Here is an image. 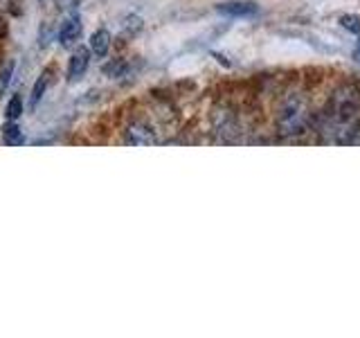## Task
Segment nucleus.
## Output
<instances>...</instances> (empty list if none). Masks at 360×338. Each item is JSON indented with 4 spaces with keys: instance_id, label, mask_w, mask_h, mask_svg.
Masks as SVG:
<instances>
[{
    "instance_id": "obj_11",
    "label": "nucleus",
    "mask_w": 360,
    "mask_h": 338,
    "mask_svg": "<svg viewBox=\"0 0 360 338\" xmlns=\"http://www.w3.org/2000/svg\"><path fill=\"white\" fill-rule=\"evenodd\" d=\"M11 75H14V63H7L5 70L0 73V97H3V93L7 90V86L11 82Z\"/></svg>"
},
{
    "instance_id": "obj_14",
    "label": "nucleus",
    "mask_w": 360,
    "mask_h": 338,
    "mask_svg": "<svg viewBox=\"0 0 360 338\" xmlns=\"http://www.w3.org/2000/svg\"><path fill=\"white\" fill-rule=\"evenodd\" d=\"M356 61H360V43H358V48H356Z\"/></svg>"
},
{
    "instance_id": "obj_2",
    "label": "nucleus",
    "mask_w": 360,
    "mask_h": 338,
    "mask_svg": "<svg viewBox=\"0 0 360 338\" xmlns=\"http://www.w3.org/2000/svg\"><path fill=\"white\" fill-rule=\"evenodd\" d=\"M309 124V108L302 99H290L284 104L279 113V133L284 135H297L307 129Z\"/></svg>"
},
{
    "instance_id": "obj_10",
    "label": "nucleus",
    "mask_w": 360,
    "mask_h": 338,
    "mask_svg": "<svg viewBox=\"0 0 360 338\" xmlns=\"http://www.w3.org/2000/svg\"><path fill=\"white\" fill-rule=\"evenodd\" d=\"M5 115L7 120H18L22 115V97L16 93V95H11L9 99V104H7V111H5Z\"/></svg>"
},
{
    "instance_id": "obj_9",
    "label": "nucleus",
    "mask_w": 360,
    "mask_h": 338,
    "mask_svg": "<svg viewBox=\"0 0 360 338\" xmlns=\"http://www.w3.org/2000/svg\"><path fill=\"white\" fill-rule=\"evenodd\" d=\"M3 140H5V144H11V146H16V144L22 142V135H20L16 120H9L3 127Z\"/></svg>"
},
{
    "instance_id": "obj_6",
    "label": "nucleus",
    "mask_w": 360,
    "mask_h": 338,
    "mask_svg": "<svg viewBox=\"0 0 360 338\" xmlns=\"http://www.w3.org/2000/svg\"><path fill=\"white\" fill-rule=\"evenodd\" d=\"M90 65V50L88 48H77L70 56V63H68V79L77 82L82 79Z\"/></svg>"
},
{
    "instance_id": "obj_12",
    "label": "nucleus",
    "mask_w": 360,
    "mask_h": 338,
    "mask_svg": "<svg viewBox=\"0 0 360 338\" xmlns=\"http://www.w3.org/2000/svg\"><path fill=\"white\" fill-rule=\"evenodd\" d=\"M340 23H342V25H345L349 32L360 34V18H356V16H342V18H340Z\"/></svg>"
},
{
    "instance_id": "obj_3",
    "label": "nucleus",
    "mask_w": 360,
    "mask_h": 338,
    "mask_svg": "<svg viewBox=\"0 0 360 338\" xmlns=\"http://www.w3.org/2000/svg\"><path fill=\"white\" fill-rule=\"evenodd\" d=\"M124 140H127V144H131V146H149V144L158 142V135L146 122H133L127 129V138Z\"/></svg>"
},
{
    "instance_id": "obj_1",
    "label": "nucleus",
    "mask_w": 360,
    "mask_h": 338,
    "mask_svg": "<svg viewBox=\"0 0 360 338\" xmlns=\"http://www.w3.org/2000/svg\"><path fill=\"white\" fill-rule=\"evenodd\" d=\"M360 118V97L356 90L345 88L342 93H338L329 106L324 120L326 133H338L342 135L345 131L352 129V124Z\"/></svg>"
},
{
    "instance_id": "obj_4",
    "label": "nucleus",
    "mask_w": 360,
    "mask_h": 338,
    "mask_svg": "<svg viewBox=\"0 0 360 338\" xmlns=\"http://www.w3.org/2000/svg\"><path fill=\"white\" fill-rule=\"evenodd\" d=\"M79 37H82V18H79V14L65 16V20L61 23V30H59L61 45L63 48H70V45H75L79 41Z\"/></svg>"
},
{
    "instance_id": "obj_5",
    "label": "nucleus",
    "mask_w": 360,
    "mask_h": 338,
    "mask_svg": "<svg viewBox=\"0 0 360 338\" xmlns=\"http://www.w3.org/2000/svg\"><path fill=\"white\" fill-rule=\"evenodd\" d=\"M219 14L223 16H236V18H245V16H255L259 7L250 0H230V3H221L217 7Z\"/></svg>"
},
{
    "instance_id": "obj_8",
    "label": "nucleus",
    "mask_w": 360,
    "mask_h": 338,
    "mask_svg": "<svg viewBox=\"0 0 360 338\" xmlns=\"http://www.w3.org/2000/svg\"><path fill=\"white\" fill-rule=\"evenodd\" d=\"M48 84H50V75L48 73H41L39 79H37V84H34V88H32V93H30V108H37L39 106V101L43 99L45 90H48Z\"/></svg>"
},
{
    "instance_id": "obj_7",
    "label": "nucleus",
    "mask_w": 360,
    "mask_h": 338,
    "mask_svg": "<svg viewBox=\"0 0 360 338\" xmlns=\"http://www.w3.org/2000/svg\"><path fill=\"white\" fill-rule=\"evenodd\" d=\"M108 48H110V32L108 30L93 32V37H90V50H93L97 56H106Z\"/></svg>"
},
{
    "instance_id": "obj_13",
    "label": "nucleus",
    "mask_w": 360,
    "mask_h": 338,
    "mask_svg": "<svg viewBox=\"0 0 360 338\" xmlns=\"http://www.w3.org/2000/svg\"><path fill=\"white\" fill-rule=\"evenodd\" d=\"M124 30H127L129 34H135V32H140L142 30V20L138 16H131L127 23H124Z\"/></svg>"
}]
</instances>
